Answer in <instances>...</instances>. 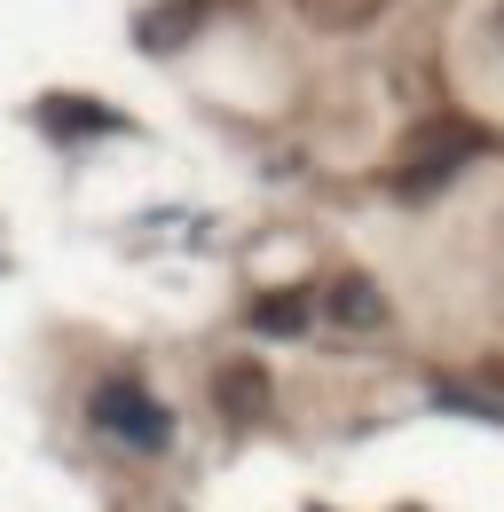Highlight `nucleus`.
<instances>
[{
    "mask_svg": "<svg viewBox=\"0 0 504 512\" xmlns=\"http://www.w3.org/2000/svg\"><path fill=\"white\" fill-rule=\"evenodd\" d=\"M95 426H103V434H119V442H134V449H166V442H174L166 402H150L134 379H111L103 394H95Z\"/></svg>",
    "mask_w": 504,
    "mask_h": 512,
    "instance_id": "1",
    "label": "nucleus"
},
{
    "mask_svg": "<svg viewBox=\"0 0 504 512\" xmlns=\"http://www.w3.org/2000/svg\"><path fill=\"white\" fill-rule=\"evenodd\" d=\"M323 308H331V323H347V331H378L386 323V292H378L371 276H339L323 292Z\"/></svg>",
    "mask_w": 504,
    "mask_h": 512,
    "instance_id": "2",
    "label": "nucleus"
},
{
    "mask_svg": "<svg viewBox=\"0 0 504 512\" xmlns=\"http://www.w3.org/2000/svg\"><path fill=\"white\" fill-rule=\"evenodd\" d=\"M213 402H221V418H237V426L260 418V410H268V371H260V363H229V371L213 379Z\"/></svg>",
    "mask_w": 504,
    "mask_h": 512,
    "instance_id": "3",
    "label": "nucleus"
},
{
    "mask_svg": "<svg viewBox=\"0 0 504 512\" xmlns=\"http://www.w3.org/2000/svg\"><path fill=\"white\" fill-rule=\"evenodd\" d=\"M465 150H473V134H465V127H426L418 142H410V158H418L426 174H434V166H449V158H465Z\"/></svg>",
    "mask_w": 504,
    "mask_h": 512,
    "instance_id": "4",
    "label": "nucleus"
},
{
    "mask_svg": "<svg viewBox=\"0 0 504 512\" xmlns=\"http://www.w3.org/2000/svg\"><path fill=\"white\" fill-rule=\"evenodd\" d=\"M252 323H260V331H300V323H308V300H300V292H276V300L252 308Z\"/></svg>",
    "mask_w": 504,
    "mask_h": 512,
    "instance_id": "5",
    "label": "nucleus"
}]
</instances>
